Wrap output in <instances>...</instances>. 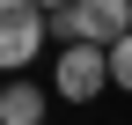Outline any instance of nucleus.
Masks as SVG:
<instances>
[{"label":"nucleus","instance_id":"obj_6","mask_svg":"<svg viewBox=\"0 0 132 125\" xmlns=\"http://www.w3.org/2000/svg\"><path fill=\"white\" fill-rule=\"evenodd\" d=\"M37 7H44V15H59V7H73V0H37Z\"/></svg>","mask_w":132,"mask_h":125},{"label":"nucleus","instance_id":"obj_1","mask_svg":"<svg viewBox=\"0 0 132 125\" xmlns=\"http://www.w3.org/2000/svg\"><path fill=\"white\" fill-rule=\"evenodd\" d=\"M52 37L59 44H125L132 37V0H73V7L52 15Z\"/></svg>","mask_w":132,"mask_h":125},{"label":"nucleus","instance_id":"obj_2","mask_svg":"<svg viewBox=\"0 0 132 125\" xmlns=\"http://www.w3.org/2000/svg\"><path fill=\"white\" fill-rule=\"evenodd\" d=\"M44 37H52V15H44L37 0H0V74L29 66Z\"/></svg>","mask_w":132,"mask_h":125},{"label":"nucleus","instance_id":"obj_4","mask_svg":"<svg viewBox=\"0 0 132 125\" xmlns=\"http://www.w3.org/2000/svg\"><path fill=\"white\" fill-rule=\"evenodd\" d=\"M0 125H44V88L7 81V88H0Z\"/></svg>","mask_w":132,"mask_h":125},{"label":"nucleus","instance_id":"obj_3","mask_svg":"<svg viewBox=\"0 0 132 125\" xmlns=\"http://www.w3.org/2000/svg\"><path fill=\"white\" fill-rule=\"evenodd\" d=\"M52 81H59V96H66V103L103 96V88H110V52H103V44H59Z\"/></svg>","mask_w":132,"mask_h":125},{"label":"nucleus","instance_id":"obj_5","mask_svg":"<svg viewBox=\"0 0 132 125\" xmlns=\"http://www.w3.org/2000/svg\"><path fill=\"white\" fill-rule=\"evenodd\" d=\"M110 88H125V96H132V37L110 44Z\"/></svg>","mask_w":132,"mask_h":125}]
</instances>
